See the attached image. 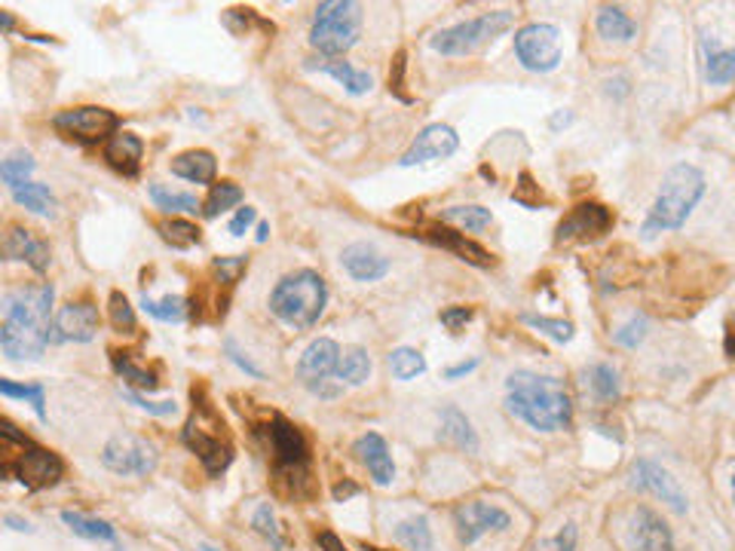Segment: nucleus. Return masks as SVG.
Listing matches in <instances>:
<instances>
[{
	"label": "nucleus",
	"instance_id": "58836bf2",
	"mask_svg": "<svg viewBox=\"0 0 735 551\" xmlns=\"http://www.w3.org/2000/svg\"><path fill=\"white\" fill-rule=\"evenodd\" d=\"M442 218L451 221V225L466 227L469 233H479V230L491 227V221H494L491 208H481V206H451L442 212Z\"/></svg>",
	"mask_w": 735,
	"mask_h": 551
},
{
	"label": "nucleus",
	"instance_id": "f8f14e48",
	"mask_svg": "<svg viewBox=\"0 0 735 551\" xmlns=\"http://www.w3.org/2000/svg\"><path fill=\"white\" fill-rule=\"evenodd\" d=\"M55 129L62 136L74 138V141H84V144H99L104 138L117 129V114L107 111V107H74V111H62L55 117Z\"/></svg>",
	"mask_w": 735,
	"mask_h": 551
},
{
	"label": "nucleus",
	"instance_id": "6ab92c4d",
	"mask_svg": "<svg viewBox=\"0 0 735 551\" xmlns=\"http://www.w3.org/2000/svg\"><path fill=\"white\" fill-rule=\"evenodd\" d=\"M629 551H674V536L668 530V524L647 505H641L632 515Z\"/></svg>",
	"mask_w": 735,
	"mask_h": 551
},
{
	"label": "nucleus",
	"instance_id": "f704fd0d",
	"mask_svg": "<svg viewBox=\"0 0 735 551\" xmlns=\"http://www.w3.org/2000/svg\"><path fill=\"white\" fill-rule=\"evenodd\" d=\"M114 368H117V374H121L123 380H129V383L138 386V389L154 393L156 386H160V377H156L154 371L141 368V364L136 362V356H132V353H114Z\"/></svg>",
	"mask_w": 735,
	"mask_h": 551
},
{
	"label": "nucleus",
	"instance_id": "4be33fe9",
	"mask_svg": "<svg viewBox=\"0 0 735 551\" xmlns=\"http://www.w3.org/2000/svg\"><path fill=\"white\" fill-rule=\"evenodd\" d=\"M341 260L343 267H346V273L353 276L356 282H377V279H383V276L390 273V260L383 258L375 245H368V242L346 245Z\"/></svg>",
	"mask_w": 735,
	"mask_h": 551
},
{
	"label": "nucleus",
	"instance_id": "bb28decb",
	"mask_svg": "<svg viewBox=\"0 0 735 551\" xmlns=\"http://www.w3.org/2000/svg\"><path fill=\"white\" fill-rule=\"evenodd\" d=\"M442 438L451 441V445H457L460 450H469V453L479 450V435H476L469 417L460 408H445V413H442Z\"/></svg>",
	"mask_w": 735,
	"mask_h": 551
},
{
	"label": "nucleus",
	"instance_id": "cd10ccee",
	"mask_svg": "<svg viewBox=\"0 0 735 551\" xmlns=\"http://www.w3.org/2000/svg\"><path fill=\"white\" fill-rule=\"evenodd\" d=\"M595 28L600 37L607 40H632L637 35V25L634 18L622 10V7H604L595 18Z\"/></svg>",
	"mask_w": 735,
	"mask_h": 551
},
{
	"label": "nucleus",
	"instance_id": "680f3d73",
	"mask_svg": "<svg viewBox=\"0 0 735 551\" xmlns=\"http://www.w3.org/2000/svg\"><path fill=\"white\" fill-rule=\"evenodd\" d=\"M0 28H3V35L13 31V13H0Z\"/></svg>",
	"mask_w": 735,
	"mask_h": 551
},
{
	"label": "nucleus",
	"instance_id": "a18cd8bd",
	"mask_svg": "<svg viewBox=\"0 0 735 551\" xmlns=\"http://www.w3.org/2000/svg\"><path fill=\"white\" fill-rule=\"evenodd\" d=\"M160 233L175 248H190V245L200 242V230L190 225V221H166V225H160Z\"/></svg>",
	"mask_w": 735,
	"mask_h": 551
},
{
	"label": "nucleus",
	"instance_id": "5701e85b",
	"mask_svg": "<svg viewBox=\"0 0 735 551\" xmlns=\"http://www.w3.org/2000/svg\"><path fill=\"white\" fill-rule=\"evenodd\" d=\"M141 156H144V141L132 132H117L104 148V159L126 178H132L141 169Z\"/></svg>",
	"mask_w": 735,
	"mask_h": 551
},
{
	"label": "nucleus",
	"instance_id": "e2e57ef3",
	"mask_svg": "<svg viewBox=\"0 0 735 551\" xmlns=\"http://www.w3.org/2000/svg\"><path fill=\"white\" fill-rule=\"evenodd\" d=\"M726 356H733L735 359V328L726 331Z\"/></svg>",
	"mask_w": 735,
	"mask_h": 551
},
{
	"label": "nucleus",
	"instance_id": "6e6d98bb",
	"mask_svg": "<svg viewBox=\"0 0 735 551\" xmlns=\"http://www.w3.org/2000/svg\"><path fill=\"white\" fill-rule=\"evenodd\" d=\"M476 368H479V359H469V362L451 364V368H445V380H460V377H466V374H472Z\"/></svg>",
	"mask_w": 735,
	"mask_h": 551
},
{
	"label": "nucleus",
	"instance_id": "603ef678",
	"mask_svg": "<svg viewBox=\"0 0 735 551\" xmlns=\"http://www.w3.org/2000/svg\"><path fill=\"white\" fill-rule=\"evenodd\" d=\"M439 319H442V325L451 328V331H460V328L472 319V310H469V307H451V310L442 312Z\"/></svg>",
	"mask_w": 735,
	"mask_h": 551
},
{
	"label": "nucleus",
	"instance_id": "0eeeda50",
	"mask_svg": "<svg viewBox=\"0 0 735 551\" xmlns=\"http://www.w3.org/2000/svg\"><path fill=\"white\" fill-rule=\"evenodd\" d=\"M362 31V7L353 0H326L316 7L313 28H309V43L322 55L338 59L346 50L356 47Z\"/></svg>",
	"mask_w": 735,
	"mask_h": 551
},
{
	"label": "nucleus",
	"instance_id": "473e14b6",
	"mask_svg": "<svg viewBox=\"0 0 735 551\" xmlns=\"http://www.w3.org/2000/svg\"><path fill=\"white\" fill-rule=\"evenodd\" d=\"M141 307L148 316H154L156 322H185L188 319V300L181 294H166V297H141Z\"/></svg>",
	"mask_w": 735,
	"mask_h": 551
},
{
	"label": "nucleus",
	"instance_id": "c85d7f7f",
	"mask_svg": "<svg viewBox=\"0 0 735 551\" xmlns=\"http://www.w3.org/2000/svg\"><path fill=\"white\" fill-rule=\"evenodd\" d=\"M62 521L68 524L74 534L84 536V539L117 546V530H114L107 521H102V517H86V515H80V512H62Z\"/></svg>",
	"mask_w": 735,
	"mask_h": 551
},
{
	"label": "nucleus",
	"instance_id": "ddd939ff",
	"mask_svg": "<svg viewBox=\"0 0 735 551\" xmlns=\"http://www.w3.org/2000/svg\"><path fill=\"white\" fill-rule=\"evenodd\" d=\"M102 463L114 475H151L156 469V450L141 438L121 435V438H111L104 445Z\"/></svg>",
	"mask_w": 735,
	"mask_h": 551
},
{
	"label": "nucleus",
	"instance_id": "79ce46f5",
	"mask_svg": "<svg viewBox=\"0 0 735 551\" xmlns=\"http://www.w3.org/2000/svg\"><path fill=\"white\" fill-rule=\"evenodd\" d=\"M592 393L600 398V401H616L622 396V383H619V371L613 364L600 362L592 368Z\"/></svg>",
	"mask_w": 735,
	"mask_h": 551
},
{
	"label": "nucleus",
	"instance_id": "2eb2a0df",
	"mask_svg": "<svg viewBox=\"0 0 735 551\" xmlns=\"http://www.w3.org/2000/svg\"><path fill=\"white\" fill-rule=\"evenodd\" d=\"M629 484H632L634 490H644V494H652L656 500L668 502L677 515H684L686 505H689L677 478L659 463H652V460H637L632 465V482Z\"/></svg>",
	"mask_w": 735,
	"mask_h": 551
},
{
	"label": "nucleus",
	"instance_id": "37998d69",
	"mask_svg": "<svg viewBox=\"0 0 735 551\" xmlns=\"http://www.w3.org/2000/svg\"><path fill=\"white\" fill-rule=\"evenodd\" d=\"M521 322L536 328V331H543V334H548V337H552V341H558V344H567V341L573 337V325L565 322V319H548V316H533V312H524V316H521Z\"/></svg>",
	"mask_w": 735,
	"mask_h": 551
},
{
	"label": "nucleus",
	"instance_id": "49530a36",
	"mask_svg": "<svg viewBox=\"0 0 735 551\" xmlns=\"http://www.w3.org/2000/svg\"><path fill=\"white\" fill-rule=\"evenodd\" d=\"M647 328H650L647 316H632L625 325L616 331L613 341L619 346H625V349H637V346L644 344V337H647Z\"/></svg>",
	"mask_w": 735,
	"mask_h": 551
},
{
	"label": "nucleus",
	"instance_id": "393cba45",
	"mask_svg": "<svg viewBox=\"0 0 735 551\" xmlns=\"http://www.w3.org/2000/svg\"><path fill=\"white\" fill-rule=\"evenodd\" d=\"M427 236L429 242H435V245H442L447 252L460 255L462 260H469V264H476V267H487V264H491V255H487L481 245H476L472 240H466L462 233L451 230V227H435V230H429Z\"/></svg>",
	"mask_w": 735,
	"mask_h": 551
},
{
	"label": "nucleus",
	"instance_id": "de8ad7c7",
	"mask_svg": "<svg viewBox=\"0 0 735 551\" xmlns=\"http://www.w3.org/2000/svg\"><path fill=\"white\" fill-rule=\"evenodd\" d=\"M252 524H255L257 534L264 536V539H267V542H270L276 551L286 549V539H282L279 527H276V515H274V509H270V505H261V509L255 512V517H252Z\"/></svg>",
	"mask_w": 735,
	"mask_h": 551
},
{
	"label": "nucleus",
	"instance_id": "c756f323",
	"mask_svg": "<svg viewBox=\"0 0 735 551\" xmlns=\"http://www.w3.org/2000/svg\"><path fill=\"white\" fill-rule=\"evenodd\" d=\"M705 47V43H701ZM705 80L723 87L735 80V50H723V47H705Z\"/></svg>",
	"mask_w": 735,
	"mask_h": 551
},
{
	"label": "nucleus",
	"instance_id": "a211bd4d",
	"mask_svg": "<svg viewBox=\"0 0 735 551\" xmlns=\"http://www.w3.org/2000/svg\"><path fill=\"white\" fill-rule=\"evenodd\" d=\"M610 227H613L610 208H604L600 203H582V206L573 208L565 221H561V227H558V242L598 240Z\"/></svg>",
	"mask_w": 735,
	"mask_h": 551
},
{
	"label": "nucleus",
	"instance_id": "69168bd1",
	"mask_svg": "<svg viewBox=\"0 0 735 551\" xmlns=\"http://www.w3.org/2000/svg\"><path fill=\"white\" fill-rule=\"evenodd\" d=\"M733 500H735V475H733Z\"/></svg>",
	"mask_w": 735,
	"mask_h": 551
},
{
	"label": "nucleus",
	"instance_id": "2f4dec72",
	"mask_svg": "<svg viewBox=\"0 0 735 551\" xmlns=\"http://www.w3.org/2000/svg\"><path fill=\"white\" fill-rule=\"evenodd\" d=\"M395 539L410 551H432V527L423 515L405 517L395 524Z\"/></svg>",
	"mask_w": 735,
	"mask_h": 551
},
{
	"label": "nucleus",
	"instance_id": "f257e3e1",
	"mask_svg": "<svg viewBox=\"0 0 735 551\" xmlns=\"http://www.w3.org/2000/svg\"><path fill=\"white\" fill-rule=\"evenodd\" d=\"M52 297L50 282L25 285L3 297L0 349L10 359H40L52 346Z\"/></svg>",
	"mask_w": 735,
	"mask_h": 551
},
{
	"label": "nucleus",
	"instance_id": "1a4fd4ad",
	"mask_svg": "<svg viewBox=\"0 0 735 551\" xmlns=\"http://www.w3.org/2000/svg\"><path fill=\"white\" fill-rule=\"evenodd\" d=\"M515 22L512 10H494L479 18H469L460 25H451L445 31L432 37V50L442 55H469V52L481 50L484 43H491L503 31H509Z\"/></svg>",
	"mask_w": 735,
	"mask_h": 551
},
{
	"label": "nucleus",
	"instance_id": "c03bdc74",
	"mask_svg": "<svg viewBox=\"0 0 735 551\" xmlns=\"http://www.w3.org/2000/svg\"><path fill=\"white\" fill-rule=\"evenodd\" d=\"M111 325L117 328L121 334H136V310L129 307L126 294L114 292L111 294Z\"/></svg>",
	"mask_w": 735,
	"mask_h": 551
},
{
	"label": "nucleus",
	"instance_id": "a19ab883",
	"mask_svg": "<svg viewBox=\"0 0 735 551\" xmlns=\"http://www.w3.org/2000/svg\"><path fill=\"white\" fill-rule=\"evenodd\" d=\"M151 200L156 203V208H166V212H197L200 208V200L193 193H178L160 181L151 184Z\"/></svg>",
	"mask_w": 735,
	"mask_h": 551
},
{
	"label": "nucleus",
	"instance_id": "864d4df0",
	"mask_svg": "<svg viewBox=\"0 0 735 551\" xmlns=\"http://www.w3.org/2000/svg\"><path fill=\"white\" fill-rule=\"evenodd\" d=\"M255 218H257V212L252 206H242L240 212H237V215H233V221H230V233H233V236H242V233H245V230H249V227L255 225Z\"/></svg>",
	"mask_w": 735,
	"mask_h": 551
},
{
	"label": "nucleus",
	"instance_id": "5fc2aeb1",
	"mask_svg": "<svg viewBox=\"0 0 735 551\" xmlns=\"http://www.w3.org/2000/svg\"><path fill=\"white\" fill-rule=\"evenodd\" d=\"M224 349L230 353V359L240 364L245 374H252V377H261V371H257L255 364H252V362H249V359H245V356H242V353H240V349H237V344H233V341H227V344H224Z\"/></svg>",
	"mask_w": 735,
	"mask_h": 551
},
{
	"label": "nucleus",
	"instance_id": "09e8293b",
	"mask_svg": "<svg viewBox=\"0 0 735 551\" xmlns=\"http://www.w3.org/2000/svg\"><path fill=\"white\" fill-rule=\"evenodd\" d=\"M576 539H580V530H576V524H565L561 530L555 536H548V539H540L536 542V549L533 551H573L576 549Z\"/></svg>",
	"mask_w": 735,
	"mask_h": 551
},
{
	"label": "nucleus",
	"instance_id": "9b49d317",
	"mask_svg": "<svg viewBox=\"0 0 735 551\" xmlns=\"http://www.w3.org/2000/svg\"><path fill=\"white\" fill-rule=\"evenodd\" d=\"M515 55L528 71L548 74L561 65V31L548 22L524 25L515 35Z\"/></svg>",
	"mask_w": 735,
	"mask_h": 551
},
{
	"label": "nucleus",
	"instance_id": "e433bc0d",
	"mask_svg": "<svg viewBox=\"0 0 735 551\" xmlns=\"http://www.w3.org/2000/svg\"><path fill=\"white\" fill-rule=\"evenodd\" d=\"M240 200H242L240 184H233V181H218V184H212L208 196H205L203 215H205V218H218L221 212L233 208L237 203H240Z\"/></svg>",
	"mask_w": 735,
	"mask_h": 551
},
{
	"label": "nucleus",
	"instance_id": "4c0bfd02",
	"mask_svg": "<svg viewBox=\"0 0 735 551\" xmlns=\"http://www.w3.org/2000/svg\"><path fill=\"white\" fill-rule=\"evenodd\" d=\"M390 371L395 380H414L427 371V359H423V353H417L410 346H398L390 353Z\"/></svg>",
	"mask_w": 735,
	"mask_h": 551
},
{
	"label": "nucleus",
	"instance_id": "ea45409f",
	"mask_svg": "<svg viewBox=\"0 0 735 551\" xmlns=\"http://www.w3.org/2000/svg\"><path fill=\"white\" fill-rule=\"evenodd\" d=\"M0 393L7 398H22L37 411L40 420H47V389L40 383H13V380H0Z\"/></svg>",
	"mask_w": 735,
	"mask_h": 551
},
{
	"label": "nucleus",
	"instance_id": "c9c22d12",
	"mask_svg": "<svg viewBox=\"0 0 735 551\" xmlns=\"http://www.w3.org/2000/svg\"><path fill=\"white\" fill-rule=\"evenodd\" d=\"M31 172H35V156L28 154V151L10 154L3 159V166H0V178H3V184L10 190L28 184V181H31Z\"/></svg>",
	"mask_w": 735,
	"mask_h": 551
},
{
	"label": "nucleus",
	"instance_id": "9d476101",
	"mask_svg": "<svg viewBox=\"0 0 735 551\" xmlns=\"http://www.w3.org/2000/svg\"><path fill=\"white\" fill-rule=\"evenodd\" d=\"M341 346L331 337H319L304 349V356L297 362V377L313 396L341 398L346 389L341 383Z\"/></svg>",
	"mask_w": 735,
	"mask_h": 551
},
{
	"label": "nucleus",
	"instance_id": "4468645a",
	"mask_svg": "<svg viewBox=\"0 0 735 551\" xmlns=\"http://www.w3.org/2000/svg\"><path fill=\"white\" fill-rule=\"evenodd\" d=\"M454 524H457V539L462 546H476L481 536L491 530H506L512 524L509 512H503L499 505L491 502H466L454 512Z\"/></svg>",
	"mask_w": 735,
	"mask_h": 551
},
{
	"label": "nucleus",
	"instance_id": "a878e982",
	"mask_svg": "<svg viewBox=\"0 0 735 551\" xmlns=\"http://www.w3.org/2000/svg\"><path fill=\"white\" fill-rule=\"evenodd\" d=\"M309 68H319L328 77H334L338 84H341L350 95H365L368 89L375 87V80H371V74L368 71L353 68L350 62H343V59H328L322 65H309Z\"/></svg>",
	"mask_w": 735,
	"mask_h": 551
},
{
	"label": "nucleus",
	"instance_id": "4d7b16f0",
	"mask_svg": "<svg viewBox=\"0 0 735 551\" xmlns=\"http://www.w3.org/2000/svg\"><path fill=\"white\" fill-rule=\"evenodd\" d=\"M316 542H319V549H322V551H350L346 546H343L341 539H338V536L328 534V530H326V534L316 536Z\"/></svg>",
	"mask_w": 735,
	"mask_h": 551
},
{
	"label": "nucleus",
	"instance_id": "72a5a7b5",
	"mask_svg": "<svg viewBox=\"0 0 735 551\" xmlns=\"http://www.w3.org/2000/svg\"><path fill=\"white\" fill-rule=\"evenodd\" d=\"M371 377V356L362 346H350L343 349L341 359V383L343 386H362Z\"/></svg>",
	"mask_w": 735,
	"mask_h": 551
},
{
	"label": "nucleus",
	"instance_id": "dca6fc26",
	"mask_svg": "<svg viewBox=\"0 0 735 551\" xmlns=\"http://www.w3.org/2000/svg\"><path fill=\"white\" fill-rule=\"evenodd\" d=\"M99 331V310L89 300H77L55 312L52 319V346L55 344H89Z\"/></svg>",
	"mask_w": 735,
	"mask_h": 551
},
{
	"label": "nucleus",
	"instance_id": "052dcab7",
	"mask_svg": "<svg viewBox=\"0 0 735 551\" xmlns=\"http://www.w3.org/2000/svg\"><path fill=\"white\" fill-rule=\"evenodd\" d=\"M7 524H10L13 530H31V524H28V521H18V517H13V515H7Z\"/></svg>",
	"mask_w": 735,
	"mask_h": 551
},
{
	"label": "nucleus",
	"instance_id": "39448f33",
	"mask_svg": "<svg viewBox=\"0 0 735 551\" xmlns=\"http://www.w3.org/2000/svg\"><path fill=\"white\" fill-rule=\"evenodd\" d=\"M326 279L316 270H297L276 282L270 294V312L291 328H313L326 312Z\"/></svg>",
	"mask_w": 735,
	"mask_h": 551
},
{
	"label": "nucleus",
	"instance_id": "423d86ee",
	"mask_svg": "<svg viewBox=\"0 0 735 551\" xmlns=\"http://www.w3.org/2000/svg\"><path fill=\"white\" fill-rule=\"evenodd\" d=\"M267 435V448H270V463H274L276 482L289 484L291 494L297 497L301 487H307L309 482V450L301 430L289 423L282 413L270 417V426L264 430Z\"/></svg>",
	"mask_w": 735,
	"mask_h": 551
},
{
	"label": "nucleus",
	"instance_id": "8fccbe9b",
	"mask_svg": "<svg viewBox=\"0 0 735 551\" xmlns=\"http://www.w3.org/2000/svg\"><path fill=\"white\" fill-rule=\"evenodd\" d=\"M215 273H218V279L221 282H227V285H237V279H240L245 270H249V258H215Z\"/></svg>",
	"mask_w": 735,
	"mask_h": 551
},
{
	"label": "nucleus",
	"instance_id": "f03ea898",
	"mask_svg": "<svg viewBox=\"0 0 735 551\" xmlns=\"http://www.w3.org/2000/svg\"><path fill=\"white\" fill-rule=\"evenodd\" d=\"M506 405L515 417H521L531 430L540 432L567 430L573 420V405L565 383L531 371H515L506 380Z\"/></svg>",
	"mask_w": 735,
	"mask_h": 551
},
{
	"label": "nucleus",
	"instance_id": "13d9d810",
	"mask_svg": "<svg viewBox=\"0 0 735 551\" xmlns=\"http://www.w3.org/2000/svg\"><path fill=\"white\" fill-rule=\"evenodd\" d=\"M353 494H359V487H356L353 482L338 484V487H334V500H338V502H343L346 497H353Z\"/></svg>",
	"mask_w": 735,
	"mask_h": 551
},
{
	"label": "nucleus",
	"instance_id": "bf43d9fd",
	"mask_svg": "<svg viewBox=\"0 0 735 551\" xmlns=\"http://www.w3.org/2000/svg\"><path fill=\"white\" fill-rule=\"evenodd\" d=\"M570 123H573V114H570V111H558V114L548 117V126H552V129H561V126H570Z\"/></svg>",
	"mask_w": 735,
	"mask_h": 551
},
{
	"label": "nucleus",
	"instance_id": "6e6552de",
	"mask_svg": "<svg viewBox=\"0 0 735 551\" xmlns=\"http://www.w3.org/2000/svg\"><path fill=\"white\" fill-rule=\"evenodd\" d=\"M224 430H227L224 420L208 405H200L185 426V445L203 460L205 472L212 478H218L221 472H227V465L233 463V445Z\"/></svg>",
	"mask_w": 735,
	"mask_h": 551
},
{
	"label": "nucleus",
	"instance_id": "7ed1b4c3",
	"mask_svg": "<svg viewBox=\"0 0 735 551\" xmlns=\"http://www.w3.org/2000/svg\"><path fill=\"white\" fill-rule=\"evenodd\" d=\"M0 472H3V478L22 484L25 490H47V487H55L59 478L65 475V465L52 450L35 445L28 435L16 432L10 420H3Z\"/></svg>",
	"mask_w": 735,
	"mask_h": 551
},
{
	"label": "nucleus",
	"instance_id": "f3484780",
	"mask_svg": "<svg viewBox=\"0 0 735 551\" xmlns=\"http://www.w3.org/2000/svg\"><path fill=\"white\" fill-rule=\"evenodd\" d=\"M457 148H460V136L445 123H432L410 141V148L402 154L398 166L408 169V166H420L429 159H445V156L457 154Z\"/></svg>",
	"mask_w": 735,
	"mask_h": 551
},
{
	"label": "nucleus",
	"instance_id": "0e129e2a",
	"mask_svg": "<svg viewBox=\"0 0 735 551\" xmlns=\"http://www.w3.org/2000/svg\"><path fill=\"white\" fill-rule=\"evenodd\" d=\"M267 236H270V225L257 227V242H264V240H267Z\"/></svg>",
	"mask_w": 735,
	"mask_h": 551
},
{
	"label": "nucleus",
	"instance_id": "b1692460",
	"mask_svg": "<svg viewBox=\"0 0 735 551\" xmlns=\"http://www.w3.org/2000/svg\"><path fill=\"white\" fill-rule=\"evenodd\" d=\"M172 175L185 178L190 184H212L218 172V159L212 151H185L172 159Z\"/></svg>",
	"mask_w": 735,
	"mask_h": 551
},
{
	"label": "nucleus",
	"instance_id": "3c124183",
	"mask_svg": "<svg viewBox=\"0 0 735 551\" xmlns=\"http://www.w3.org/2000/svg\"><path fill=\"white\" fill-rule=\"evenodd\" d=\"M123 398L132 401V405L141 408V411L156 413V417H169V413H175V401H148V398L136 396V393H123Z\"/></svg>",
	"mask_w": 735,
	"mask_h": 551
},
{
	"label": "nucleus",
	"instance_id": "20e7f679",
	"mask_svg": "<svg viewBox=\"0 0 735 551\" xmlns=\"http://www.w3.org/2000/svg\"><path fill=\"white\" fill-rule=\"evenodd\" d=\"M701 196H705V175L689 163L671 166L644 221V236H656L662 230H681L686 218L693 215V208L699 206Z\"/></svg>",
	"mask_w": 735,
	"mask_h": 551
},
{
	"label": "nucleus",
	"instance_id": "aec40b11",
	"mask_svg": "<svg viewBox=\"0 0 735 551\" xmlns=\"http://www.w3.org/2000/svg\"><path fill=\"white\" fill-rule=\"evenodd\" d=\"M3 258L7 260H25L35 273H43L50 267L52 252L47 240H40L35 230L25 227H10L7 240H3Z\"/></svg>",
	"mask_w": 735,
	"mask_h": 551
},
{
	"label": "nucleus",
	"instance_id": "7c9ffc66",
	"mask_svg": "<svg viewBox=\"0 0 735 551\" xmlns=\"http://www.w3.org/2000/svg\"><path fill=\"white\" fill-rule=\"evenodd\" d=\"M13 200H16L18 206H25L28 212H35V215H43V218H52L55 215V196H52V190L47 184H37V181H28V184H22V188L13 190Z\"/></svg>",
	"mask_w": 735,
	"mask_h": 551
},
{
	"label": "nucleus",
	"instance_id": "412c9836",
	"mask_svg": "<svg viewBox=\"0 0 735 551\" xmlns=\"http://www.w3.org/2000/svg\"><path fill=\"white\" fill-rule=\"evenodd\" d=\"M353 453H356V457H359V463L368 469V475L375 478V484H380V487H390V484L395 482L393 453H390V448H386L383 435H377V432L362 435L359 441L353 445Z\"/></svg>",
	"mask_w": 735,
	"mask_h": 551
}]
</instances>
